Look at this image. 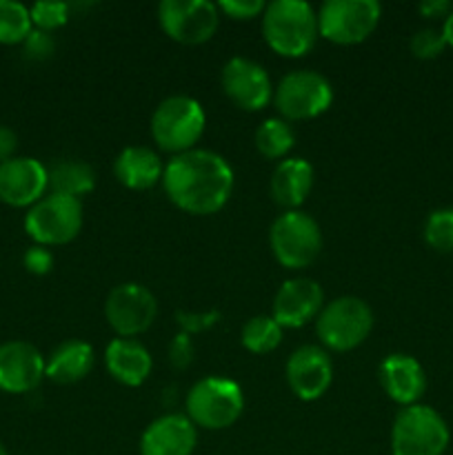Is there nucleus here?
Returning <instances> with one entry per match:
<instances>
[{"label": "nucleus", "instance_id": "obj_28", "mask_svg": "<svg viewBox=\"0 0 453 455\" xmlns=\"http://www.w3.org/2000/svg\"><path fill=\"white\" fill-rule=\"evenodd\" d=\"M425 240L435 251H453V207L429 213L425 222Z\"/></svg>", "mask_w": 453, "mask_h": 455}, {"label": "nucleus", "instance_id": "obj_27", "mask_svg": "<svg viewBox=\"0 0 453 455\" xmlns=\"http://www.w3.org/2000/svg\"><path fill=\"white\" fill-rule=\"evenodd\" d=\"M31 29H34V25H31L29 7L16 3V0H0V43H25Z\"/></svg>", "mask_w": 453, "mask_h": 455}, {"label": "nucleus", "instance_id": "obj_14", "mask_svg": "<svg viewBox=\"0 0 453 455\" xmlns=\"http://www.w3.org/2000/svg\"><path fill=\"white\" fill-rule=\"evenodd\" d=\"M287 382L293 395L305 403L322 398L333 382L331 355L315 345L298 347L287 360Z\"/></svg>", "mask_w": 453, "mask_h": 455}, {"label": "nucleus", "instance_id": "obj_23", "mask_svg": "<svg viewBox=\"0 0 453 455\" xmlns=\"http://www.w3.org/2000/svg\"><path fill=\"white\" fill-rule=\"evenodd\" d=\"M96 354L84 340H67L52 351L44 360V376L56 385H76L91 373Z\"/></svg>", "mask_w": 453, "mask_h": 455}, {"label": "nucleus", "instance_id": "obj_35", "mask_svg": "<svg viewBox=\"0 0 453 455\" xmlns=\"http://www.w3.org/2000/svg\"><path fill=\"white\" fill-rule=\"evenodd\" d=\"M22 265L29 274L34 275H47L49 271L53 269V253L49 251V247H43V244H34L25 251L22 256Z\"/></svg>", "mask_w": 453, "mask_h": 455}, {"label": "nucleus", "instance_id": "obj_12", "mask_svg": "<svg viewBox=\"0 0 453 455\" xmlns=\"http://www.w3.org/2000/svg\"><path fill=\"white\" fill-rule=\"evenodd\" d=\"M155 315H158V300L145 284H118L107 296L105 318L118 338L145 333L154 324Z\"/></svg>", "mask_w": 453, "mask_h": 455}, {"label": "nucleus", "instance_id": "obj_32", "mask_svg": "<svg viewBox=\"0 0 453 455\" xmlns=\"http://www.w3.org/2000/svg\"><path fill=\"white\" fill-rule=\"evenodd\" d=\"M220 320V311H207V314H187V311H176V323L182 329V333L194 336V333H203L218 324Z\"/></svg>", "mask_w": 453, "mask_h": 455}, {"label": "nucleus", "instance_id": "obj_4", "mask_svg": "<svg viewBox=\"0 0 453 455\" xmlns=\"http://www.w3.org/2000/svg\"><path fill=\"white\" fill-rule=\"evenodd\" d=\"M187 418L195 427L220 431L238 422L244 411V395L238 382L229 378L209 376L195 382L185 400Z\"/></svg>", "mask_w": 453, "mask_h": 455}, {"label": "nucleus", "instance_id": "obj_38", "mask_svg": "<svg viewBox=\"0 0 453 455\" xmlns=\"http://www.w3.org/2000/svg\"><path fill=\"white\" fill-rule=\"evenodd\" d=\"M442 36H444V40H447L449 47H453V9H451V12H449V16L444 18Z\"/></svg>", "mask_w": 453, "mask_h": 455}, {"label": "nucleus", "instance_id": "obj_18", "mask_svg": "<svg viewBox=\"0 0 453 455\" xmlns=\"http://www.w3.org/2000/svg\"><path fill=\"white\" fill-rule=\"evenodd\" d=\"M378 378H380L385 394L393 403L402 404V407L417 404V400L426 391L425 369H422V364L413 355L407 354L386 355L380 363V369H378Z\"/></svg>", "mask_w": 453, "mask_h": 455}, {"label": "nucleus", "instance_id": "obj_3", "mask_svg": "<svg viewBox=\"0 0 453 455\" xmlns=\"http://www.w3.org/2000/svg\"><path fill=\"white\" fill-rule=\"evenodd\" d=\"M207 127L203 105L191 96H169L151 116V136L163 151L178 156L194 149Z\"/></svg>", "mask_w": 453, "mask_h": 455}, {"label": "nucleus", "instance_id": "obj_5", "mask_svg": "<svg viewBox=\"0 0 453 455\" xmlns=\"http://www.w3.org/2000/svg\"><path fill=\"white\" fill-rule=\"evenodd\" d=\"M449 427L444 418L426 404L402 407L391 427L393 455H444L449 447Z\"/></svg>", "mask_w": 453, "mask_h": 455}, {"label": "nucleus", "instance_id": "obj_8", "mask_svg": "<svg viewBox=\"0 0 453 455\" xmlns=\"http://www.w3.org/2000/svg\"><path fill=\"white\" fill-rule=\"evenodd\" d=\"M333 102V87L322 74L311 69H298L284 76L274 89V105L280 118L311 120L322 116Z\"/></svg>", "mask_w": 453, "mask_h": 455}, {"label": "nucleus", "instance_id": "obj_29", "mask_svg": "<svg viewBox=\"0 0 453 455\" xmlns=\"http://www.w3.org/2000/svg\"><path fill=\"white\" fill-rule=\"evenodd\" d=\"M31 13V25L40 31L60 29L69 20V4L58 3V0H40L34 7L29 9Z\"/></svg>", "mask_w": 453, "mask_h": 455}, {"label": "nucleus", "instance_id": "obj_16", "mask_svg": "<svg viewBox=\"0 0 453 455\" xmlns=\"http://www.w3.org/2000/svg\"><path fill=\"white\" fill-rule=\"evenodd\" d=\"M49 189L47 167L36 158L0 163V200L12 207H34Z\"/></svg>", "mask_w": 453, "mask_h": 455}, {"label": "nucleus", "instance_id": "obj_1", "mask_svg": "<svg viewBox=\"0 0 453 455\" xmlns=\"http://www.w3.org/2000/svg\"><path fill=\"white\" fill-rule=\"evenodd\" d=\"M163 187L167 198L191 216H211L226 204L234 191V169L220 154L191 149L164 164Z\"/></svg>", "mask_w": 453, "mask_h": 455}, {"label": "nucleus", "instance_id": "obj_21", "mask_svg": "<svg viewBox=\"0 0 453 455\" xmlns=\"http://www.w3.org/2000/svg\"><path fill=\"white\" fill-rule=\"evenodd\" d=\"M164 167L160 156L149 147H124L114 160V176L133 191H147L163 182Z\"/></svg>", "mask_w": 453, "mask_h": 455}, {"label": "nucleus", "instance_id": "obj_20", "mask_svg": "<svg viewBox=\"0 0 453 455\" xmlns=\"http://www.w3.org/2000/svg\"><path fill=\"white\" fill-rule=\"evenodd\" d=\"M105 364L115 382L124 387H140L149 378L154 360L149 351L133 338H115L107 345Z\"/></svg>", "mask_w": 453, "mask_h": 455}, {"label": "nucleus", "instance_id": "obj_6", "mask_svg": "<svg viewBox=\"0 0 453 455\" xmlns=\"http://www.w3.org/2000/svg\"><path fill=\"white\" fill-rule=\"evenodd\" d=\"M373 329V311L362 298L340 296L322 307L315 323L320 342L331 351H351L362 345Z\"/></svg>", "mask_w": 453, "mask_h": 455}, {"label": "nucleus", "instance_id": "obj_37", "mask_svg": "<svg viewBox=\"0 0 453 455\" xmlns=\"http://www.w3.org/2000/svg\"><path fill=\"white\" fill-rule=\"evenodd\" d=\"M18 147V136L13 129L0 124V163H7L13 158V151Z\"/></svg>", "mask_w": 453, "mask_h": 455}, {"label": "nucleus", "instance_id": "obj_15", "mask_svg": "<svg viewBox=\"0 0 453 455\" xmlns=\"http://www.w3.org/2000/svg\"><path fill=\"white\" fill-rule=\"evenodd\" d=\"M322 307L324 291L315 280L293 278L287 280L275 293L271 318L282 329H298L318 318Z\"/></svg>", "mask_w": 453, "mask_h": 455}, {"label": "nucleus", "instance_id": "obj_17", "mask_svg": "<svg viewBox=\"0 0 453 455\" xmlns=\"http://www.w3.org/2000/svg\"><path fill=\"white\" fill-rule=\"evenodd\" d=\"M44 378V358L34 345L12 340L0 345V391L29 394Z\"/></svg>", "mask_w": 453, "mask_h": 455}, {"label": "nucleus", "instance_id": "obj_10", "mask_svg": "<svg viewBox=\"0 0 453 455\" xmlns=\"http://www.w3.org/2000/svg\"><path fill=\"white\" fill-rule=\"evenodd\" d=\"M376 0H327L318 9V34L336 44H358L376 31L380 22Z\"/></svg>", "mask_w": 453, "mask_h": 455}, {"label": "nucleus", "instance_id": "obj_9", "mask_svg": "<svg viewBox=\"0 0 453 455\" xmlns=\"http://www.w3.org/2000/svg\"><path fill=\"white\" fill-rule=\"evenodd\" d=\"M83 200L49 194L40 198L25 216V231L36 244H67L83 229Z\"/></svg>", "mask_w": 453, "mask_h": 455}, {"label": "nucleus", "instance_id": "obj_2", "mask_svg": "<svg viewBox=\"0 0 453 455\" xmlns=\"http://www.w3.org/2000/svg\"><path fill=\"white\" fill-rule=\"evenodd\" d=\"M262 36L280 56H305L320 36L318 12L305 0H274L262 12Z\"/></svg>", "mask_w": 453, "mask_h": 455}, {"label": "nucleus", "instance_id": "obj_34", "mask_svg": "<svg viewBox=\"0 0 453 455\" xmlns=\"http://www.w3.org/2000/svg\"><path fill=\"white\" fill-rule=\"evenodd\" d=\"M194 363V340L187 333H176L169 342V364L178 371H185Z\"/></svg>", "mask_w": 453, "mask_h": 455}, {"label": "nucleus", "instance_id": "obj_13", "mask_svg": "<svg viewBox=\"0 0 453 455\" xmlns=\"http://www.w3.org/2000/svg\"><path fill=\"white\" fill-rule=\"evenodd\" d=\"M220 84L225 96L244 111H260L274 98L269 74L251 58L234 56L226 60L222 67Z\"/></svg>", "mask_w": 453, "mask_h": 455}, {"label": "nucleus", "instance_id": "obj_25", "mask_svg": "<svg viewBox=\"0 0 453 455\" xmlns=\"http://www.w3.org/2000/svg\"><path fill=\"white\" fill-rule=\"evenodd\" d=\"M296 145V132L291 124L282 118H266L256 129V149L265 158L280 160L289 154Z\"/></svg>", "mask_w": 453, "mask_h": 455}, {"label": "nucleus", "instance_id": "obj_30", "mask_svg": "<svg viewBox=\"0 0 453 455\" xmlns=\"http://www.w3.org/2000/svg\"><path fill=\"white\" fill-rule=\"evenodd\" d=\"M411 53L422 60H429V58L440 56L447 47V40H444L442 29H435V27H425V29H417L411 36Z\"/></svg>", "mask_w": 453, "mask_h": 455}, {"label": "nucleus", "instance_id": "obj_24", "mask_svg": "<svg viewBox=\"0 0 453 455\" xmlns=\"http://www.w3.org/2000/svg\"><path fill=\"white\" fill-rule=\"evenodd\" d=\"M47 182L52 194L80 200L96 187V173L84 160H56L47 167Z\"/></svg>", "mask_w": 453, "mask_h": 455}, {"label": "nucleus", "instance_id": "obj_11", "mask_svg": "<svg viewBox=\"0 0 453 455\" xmlns=\"http://www.w3.org/2000/svg\"><path fill=\"white\" fill-rule=\"evenodd\" d=\"M158 22L164 34L182 44H203L213 38L220 22L218 4L207 0H163Z\"/></svg>", "mask_w": 453, "mask_h": 455}, {"label": "nucleus", "instance_id": "obj_19", "mask_svg": "<svg viewBox=\"0 0 453 455\" xmlns=\"http://www.w3.org/2000/svg\"><path fill=\"white\" fill-rule=\"evenodd\" d=\"M198 443L195 425L187 416L169 413L151 422L140 435V455H191Z\"/></svg>", "mask_w": 453, "mask_h": 455}, {"label": "nucleus", "instance_id": "obj_33", "mask_svg": "<svg viewBox=\"0 0 453 455\" xmlns=\"http://www.w3.org/2000/svg\"><path fill=\"white\" fill-rule=\"evenodd\" d=\"M265 7L266 3L262 0H220L218 3V12L226 13L234 20H251V18L260 16Z\"/></svg>", "mask_w": 453, "mask_h": 455}, {"label": "nucleus", "instance_id": "obj_36", "mask_svg": "<svg viewBox=\"0 0 453 455\" xmlns=\"http://www.w3.org/2000/svg\"><path fill=\"white\" fill-rule=\"evenodd\" d=\"M451 9L453 4L449 0H422L417 4V12L425 18H447Z\"/></svg>", "mask_w": 453, "mask_h": 455}, {"label": "nucleus", "instance_id": "obj_26", "mask_svg": "<svg viewBox=\"0 0 453 455\" xmlns=\"http://www.w3.org/2000/svg\"><path fill=\"white\" fill-rule=\"evenodd\" d=\"M240 340L251 354H271L282 342V327L271 315H253L244 323Z\"/></svg>", "mask_w": 453, "mask_h": 455}, {"label": "nucleus", "instance_id": "obj_39", "mask_svg": "<svg viewBox=\"0 0 453 455\" xmlns=\"http://www.w3.org/2000/svg\"><path fill=\"white\" fill-rule=\"evenodd\" d=\"M0 455H9V453H7V449H4V444H3V443H0Z\"/></svg>", "mask_w": 453, "mask_h": 455}, {"label": "nucleus", "instance_id": "obj_31", "mask_svg": "<svg viewBox=\"0 0 453 455\" xmlns=\"http://www.w3.org/2000/svg\"><path fill=\"white\" fill-rule=\"evenodd\" d=\"M22 49H25V58H29V60H47L56 52V40H53L49 31L31 29V34L22 43Z\"/></svg>", "mask_w": 453, "mask_h": 455}, {"label": "nucleus", "instance_id": "obj_7", "mask_svg": "<svg viewBox=\"0 0 453 455\" xmlns=\"http://www.w3.org/2000/svg\"><path fill=\"white\" fill-rule=\"evenodd\" d=\"M269 244L280 265L287 269H305L322 251V231L309 213L300 209L284 212L271 225Z\"/></svg>", "mask_w": 453, "mask_h": 455}, {"label": "nucleus", "instance_id": "obj_22", "mask_svg": "<svg viewBox=\"0 0 453 455\" xmlns=\"http://www.w3.org/2000/svg\"><path fill=\"white\" fill-rule=\"evenodd\" d=\"M311 189H314V167L305 158H284L271 173V196L287 212H296Z\"/></svg>", "mask_w": 453, "mask_h": 455}]
</instances>
